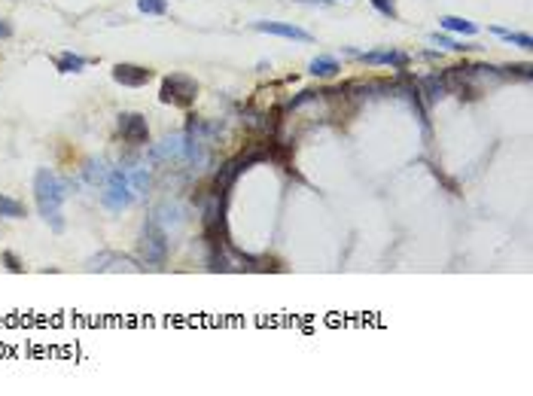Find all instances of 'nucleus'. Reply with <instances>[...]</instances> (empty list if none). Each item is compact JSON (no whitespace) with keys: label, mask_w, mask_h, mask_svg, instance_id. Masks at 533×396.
<instances>
[{"label":"nucleus","mask_w":533,"mask_h":396,"mask_svg":"<svg viewBox=\"0 0 533 396\" xmlns=\"http://www.w3.org/2000/svg\"><path fill=\"white\" fill-rule=\"evenodd\" d=\"M308 70L314 73V77L327 79V77H336V73L342 70V68H338V61H336V58H314V61L308 64Z\"/></svg>","instance_id":"nucleus-15"},{"label":"nucleus","mask_w":533,"mask_h":396,"mask_svg":"<svg viewBox=\"0 0 533 396\" xmlns=\"http://www.w3.org/2000/svg\"><path fill=\"white\" fill-rule=\"evenodd\" d=\"M372 6L387 19H396V0H372Z\"/></svg>","instance_id":"nucleus-22"},{"label":"nucleus","mask_w":533,"mask_h":396,"mask_svg":"<svg viewBox=\"0 0 533 396\" xmlns=\"http://www.w3.org/2000/svg\"><path fill=\"white\" fill-rule=\"evenodd\" d=\"M442 28L451 34H466V37H472V34H478V25L476 21H469V19H461V16H442Z\"/></svg>","instance_id":"nucleus-13"},{"label":"nucleus","mask_w":533,"mask_h":396,"mask_svg":"<svg viewBox=\"0 0 533 396\" xmlns=\"http://www.w3.org/2000/svg\"><path fill=\"white\" fill-rule=\"evenodd\" d=\"M153 77V70L140 68V64H116L113 68V79L119 86H128V89H140V86H146Z\"/></svg>","instance_id":"nucleus-9"},{"label":"nucleus","mask_w":533,"mask_h":396,"mask_svg":"<svg viewBox=\"0 0 533 396\" xmlns=\"http://www.w3.org/2000/svg\"><path fill=\"white\" fill-rule=\"evenodd\" d=\"M83 68H86V58H79L73 52H64L61 58H58V70L61 73H79Z\"/></svg>","instance_id":"nucleus-19"},{"label":"nucleus","mask_w":533,"mask_h":396,"mask_svg":"<svg viewBox=\"0 0 533 396\" xmlns=\"http://www.w3.org/2000/svg\"><path fill=\"white\" fill-rule=\"evenodd\" d=\"M128 183H131V189H135V195H146L150 192V171L146 168H131L128 171Z\"/></svg>","instance_id":"nucleus-16"},{"label":"nucleus","mask_w":533,"mask_h":396,"mask_svg":"<svg viewBox=\"0 0 533 396\" xmlns=\"http://www.w3.org/2000/svg\"><path fill=\"white\" fill-rule=\"evenodd\" d=\"M433 43H436V46L451 49V52H466V49H472V46H461L457 40H451V37H442V34H433Z\"/></svg>","instance_id":"nucleus-21"},{"label":"nucleus","mask_w":533,"mask_h":396,"mask_svg":"<svg viewBox=\"0 0 533 396\" xmlns=\"http://www.w3.org/2000/svg\"><path fill=\"white\" fill-rule=\"evenodd\" d=\"M116 126H119V135L128 143L140 146V143L150 141V128H146V119L140 113H119V122H116Z\"/></svg>","instance_id":"nucleus-8"},{"label":"nucleus","mask_w":533,"mask_h":396,"mask_svg":"<svg viewBox=\"0 0 533 396\" xmlns=\"http://www.w3.org/2000/svg\"><path fill=\"white\" fill-rule=\"evenodd\" d=\"M68 183L61 177L49 171V168H40L34 177V198H37V208H40L43 219L52 226V232H64V217H61V201L68 198Z\"/></svg>","instance_id":"nucleus-1"},{"label":"nucleus","mask_w":533,"mask_h":396,"mask_svg":"<svg viewBox=\"0 0 533 396\" xmlns=\"http://www.w3.org/2000/svg\"><path fill=\"white\" fill-rule=\"evenodd\" d=\"M0 259H3V266L10 268V271H16V275H19V271H25V266H21V259H19L16 253H10V250H6L3 256H0Z\"/></svg>","instance_id":"nucleus-23"},{"label":"nucleus","mask_w":533,"mask_h":396,"mask_svg":"<svg viewBox=\"0 0 533 396\" xmlns=\"http://www.w3.org/2000/svg\"><path fill=\"white\" fill-rule=\"evenodd\" d=\"M259 159H265V152H247V156H238V159H232V162H226L223 168H220L217 180H213V192L229 195V189L235 186V180L241 177V171H247V168L253 162H259Z\"/></svg>","instance_id":"nucleus-5"},{"label":"nucleus","mask_w":533,"mask_h":396,"mask_svg":"<svg viewBox=\"0 0 533 396\" xmlns=\"http://www.w3.org/2000/svg\"><path fill=\"white\" fill-rule=\"evenodd\" d=\"M198 95V83L186 73H171V77L162 79V104H174V107H189Z\"/></svg>","instance_id":"nucleus-3"},{"label":"nucleus","mask_w":533,"mask_h":396,"mask_svg":"<svg viewBox=\"0 0 533 396\" xmlns=\"http://www.w3.org/2000/svg\"><path fill=\"white\" fill-rule=\"evenodd\" d=\"M83 174H86V180L92 183V186H104V183H107V177H110L107 165H104V162H95V159H88V162H86Z\"/></svg>","instance_id":"nucleus-14"},{"label":"nucleus","mask_w":533,"mask_h":396,"mask_svg":"<svg viewBox=\"0 0 533 396\" xmlns=\"http://www.w3.org/2000/svg\"><path fill=\"white\" fill-rule=\"evenodd\" d=\"M497 37H503V40L509 43V46H518V49H533V40L527 34H512V31H506V28H491Z\"/></svg>","instance_id":"nucleus-18"},{"label":"nucleus","mask_w":533,"mask_h":396,"mask_svg":"<svg viewBox=\"0 0 533 396\" xmlns=\"http://www.w3.org/2000/svg\"><path fill=\"white\" fill-rule=\"evenodd\" d=\"M189 162V135H171L150 150V162Z\"/></svg>","instance_id":"nucleus-6"},{"label":"nucleus","mask_w":533,"mask_h":396,"mask_svg":"<svg viewBox=\"0 0 533 396\" xmlns=\"http://www.w3.org/2000/svg\"><path fill=\"white\" fill-rule=\"evenodd\" d=\"M137 10L146 12V16H165L168 0H137Z\"/></svg>","instance_id":"nucleus-20"},{"label":"nucleus","mask_w":533,"mask_h":396,"mask_svg":"<svg viewBox=\"0 0 533 396\" xmlns=\"http://www.w3.org/2000/svg\"><path fill=\"white\" fill-rule=\"evenodd\" d=\"M6 37H12V25L6 19H0V40H6Z\"/></svg>","instance_id":"nucleus-24"},{"label":"nucleus","mask_w":533,"mask_h":396,"mask_svg":"<svg viewBox=\"0 0 533 396\" xmlns=\"http://www.w3.org/2000/svg\"><path fill=\"white\" fill-rule=\"evenodd\" d=\"M418 92L424 95L427 104H436V101H442L448 95V86H445V77H439V73H430V77H424L418 83Z\"/></svg>","instance_id":"nucleus-12"},{"label":"nucleus","mask_w":533,"mask_h":396,"mask_svg":"<svg viewBox=\"0 0 533 396\" xmlns=\"http://www.w3.org/2000/svg\"><path fill=\"white\" fill-rule=\"evenodd\" d=\"M353 55L366 64H387V68H396V70H403L409 64V55L399 52V49H372V52H353Z\"/></svg>","instance_id":"nucleus-10"},{"label":"nucleus","mask_w":533,"mask_h":396,"mask_svg":"<svg viewBox=\"0 0 533 396\" xmlns=\"http://www.w3.org/2000/svg\"><path fill=\"white\" fill-rule=\"evenodd\" d=\"M0 217L21 219V217H25V204L16 201V198H10V195H0Z\"/></svg>","instance_id":"nucleus-17"},{"label":"nucleus","mask_w":533,"mask_h":396,"mask_svg":"<svg viewBox=\"0 0 533 396\" xmlns=\"http://www.w3.org/2000/svg\"><path fill=\"white\" fill-rule=\"evenodd\" d=\"M135 189H131V183H128V174L122 171V168H116V171H110V177L107 183H104V192H101V201H104V208L107 210H113V214H119V210H125L131 201H135Z\"/></svg>","instance_id":"nucleus-2"},{"label":"nucleus","mask_w":533,"mask_h":396,"mask_svg":"<svg viewBox=\"0 0 533 396\" xmlns=\"http://www.w3.org/2000/svg\"><path fill=\"white\" fill-rule=\"evenodd\" d=\"M256 31L262 34H275V37H287V40H299V43H311V34L302 31L295 25H287V21H253Z\"/></svg>","instance_id":"nucleus-11"},{"label":"nucleus","mask_w":533,"mask_h":396,"mask_svg":"<svg viewBox=\"0 0 533 396\" xmlns=\"http://www.w3.org/2000/svg\"><path fill=\"white\" fill-rule=\"evenodd\" d=\"M295 3H320V6H332L336 0H295Z\"/></svg>","instance_id":"nucleus-25"},{"label":"nucleus","mask_w":533,"mask_h":396,"mask_svg":"<svg viewBox=\"0 0 533 396\" xmlns=\"http://www.w3.org/2000/svg\"><path fill=\"white\" fill-rule=\"evenodd\" d=\"M140 259L146 266H162L168 259V235L159 223H146L144 232H140Z\"/></svg>","instance_id":"nucleus-4"},{"label":"nucleus","mask_w":533,"mask_h":396,"mask_svg":"<svg viewBox=\"0 0 533 396\" xmlns=\"http://www.w3.org/2000/svg\"><path fill=\"white\" fill-rule=\"evenodd\" d=\"M88 271H144V266H137L131 256H122V253H110L104 250L98 256L88 259Z\"/></svg>","instance_id":"nucleus-7"}]
</instances>
